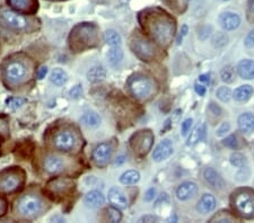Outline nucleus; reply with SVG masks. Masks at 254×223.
Here are the masks:
<instances>
[{"mask_svg":"<svg viewBox=\"0 0 254 223\" xmlns=\"http://www.w3.org/2000/svg\"><path fill=\"white\" fill-rule=\"evenodd\" d=\"M237 72L243 79H253L254 78V61L243 60L237 66Z\"/></svg>","mask_w":254,"mask_h":223,"instance_id":"obj_24","label":"nucleus"},{"mask_svg":"<svg viewBox=\"0 0 254 223\" xmlns=\"http://www.w3.org/2000/svg\"><path fill=\"white\" fill-rule=\"evenodd\" d=\"M154 142V135L150 131H140L131 139V147L138 155L143 156L149 151Z\"/></svg>","mask_w":254,"mask_h":223,"instance_id":"obj_8","label":"nucleus"},{"mask_svg":"<svg viewBox=\"0 0 254 223\" xmlns=\"http://www.w3.org/2000/svg\"><path fill=\"white\" fill-rule=\"evenodd\" d=\"M192 119H188V120H186L182 123V127H181V132H182V135L183 136H186L188 133L190 132V128H191V125H192Z\"/></svg>","mask_w":254,"mask_h":223,"instance_id":"obj_40","label":"nucleus"},{"mask_svg":"<svg viewBox=\"0 0 254 223\" xmlns=\"http://www.w3.org/2000/svg\"><path fill=\"white\" fill-rule=\"evenodd\" d=\"M52 1H58V0H52Z\"/></svg>","mask_w":254,"mask_h":223,"instance_id":"obj_54","label":"nucleus"},{"mask_svg":"<svg viewBox=\"0 0 254 223\" xmlns=\"http://www.w3.org/2000/svg\"><path fill=\"white\" fill-rule=\"evenodd\" d=\"M239 128L245 134L254 132V115L251 113H244L239 117Z\"/></svg>","mask_w":254,"mask_h":223,"instance_id":"obj_23","label":"nucleus"},{"mask_svg":"<svg viewBox=\"0 0 254 223\" xmlns=\"http://www.w3.org/2000/svg\"><path fill=\"white\" fill-rule=\"evenodd\" d=\"M219 24L225 31H234L241 24L240 16L234 13H223L219 16Z\"/></svg>","mask_w":254,"mask_h":223,"instance_id":"obj_17","label":"nucleus"},{"mask_svg":"<svg viewBox=\"0 0 254 223\" xmlns=\"http://www.w3.org/2000/svg\"><path fill=\"white\" fill-rule=\"evenodd\" d=\"M146 26L154 40L161 45H169L175 33V23L171 16L158 8L145 13Z\"/></svg>","mask_w":254,"mask_h":223,"instance_id":"obj_1","label":"nucleus"},{"mask_svg":"<svg viewBox=\"0 0 254 223\" xmlns=\"http://www.w3.org/2000/svg\"><path fill=\"white\" fill-rule=\"evenodd\" d=\"M245 46L247 47H253L254 46V30L250 32L249 35L245 39Z\"/></svg>","mask_w":254,"mask_h":223,"instance_id":"obj_42","label":"nucleus"},{"mask_svg":"<svg viewBox=\"0 0 254 223\" xmlns=\"http://www.w3.org/2000/svg\"><path fill=\"white\" fill-rule=\"evenodd\" d=\"M106 78V70L103 66H94L87 72V79L93 84H97Z\"/></svg>","mask_w":254,"mask_h":223,"instance_id":"obj_25","label":"nucleus"},{"mask_svg":"<svg viewBox=\"0 0 254 223\" xmlns=\"http://www.w3.org/2000/svg\"><path fill=\"white\" fill-rule=\"evenodd\" d=\"M8 7L22 15H35L39 10L38 0H6Z\"/></svg>","mask_w":254,"mask_h":223,"instance_id":"obj_9","label":"nucleus"},{"mask_svg":"<svg viewBox=\"0 0 254 223\" xmlns=\"http://www.w3.org/2000/svg\"><path fill=\"white\" fill-rule=\"evenodd\" d=\"M199 81H200V83L204 84V85H208L209 84V76L208 75H201L199 77Z\"/></svg>","mask_w":254,"mask_h":223,"instance_id":"obj_51","label":"nucleus"},{"mask_svg":"<svg viewBox=\"0 0 254 223\" xmlns=\"http://www.w3.org/2000/svg\"><path fill=\"white\" fill-rule=\"evenodd\" d=\"M26 67L20 61H10L5 68L6 79L11 84H17L26 77Z\"/></svg>","mask_w":254,"mask_h":223,"instance_id":"obj_10","label":"nucleus"},{"mask_svg":"<svg viewBox=\"0 0 254 223\" xmlns=\"http://www.w3.org/2000/svg\"><path fill=\"white\" fill-rule=\"evenodd\" d=\"M223 1H227V0H223Z\"/></svg>","mask_w":254,"mask_h":223,"instance_id":"obj_55","label":"nucleus"},{"mask_svg":"<svg viewBox=\"0 0 254 223\" xmlns=\"http://www.w3.org/2000/svg\"><path fill=\"white\" fill-rule=\"evenodd\" d=\"M25 174L18 168L7 169L0 174V193L9 194L22 188Z\"/></svg>","mask_w":254,"mask_h":223,"instance_id":"obj_3","label":"nucleus"},{"mask_svg":"<svg viewBox=\"0 0 254 223\" xmlns=\"http://www.w3.org/2000/svg\"><path fill=\"white\" fill-rule=\"evenodd\" d=\"M128 85L132 95L139 99L147 98V97L150 96L154 91L153 81H151L148 77L141 75L131 77L130 80L128 81Z\"/></svg>","mask_w":254,"mask_h":223,"instance_id":"obj_5","label":"nucleus"},{"mask_svg":"<svg viewBox=\"0 0 254 223\" xmlns=\"http://www.w3.org/2000/svg\"><path fill=\"white\" fill-rule=\"evenodd\" d=\"M105 197L103 194H102L100 190H91L86 194V196L84 198L85 204L88 206V208L95 209V208H100L104 204Z\"/></svg>","mask_w":254,"mask_h":223,"instance_id":"obj_19","label":"nucleus"},{"mask_svg":"<svg viewBox=\"0 0 254 223\" xmlns=\"http://www.w3.org/2000/svg\"><path fill=\"white\" fill-rule=\"evenodd\" d=\"M112 153V148L111 144L106 143H101L98 144L93 152V160L95 161V164L98 166H103L106 162L110 160Z\"/></svg>","mask_w":254,"mask_h":223,"instance_id":"obj_14","label":"nucleus"},{"mask_svg":"<svg viewBox=\"0 0 254 223\" xmlns=\"http://www.w3.org/2000/svg\"><path fill=\"white\" fill-rule=\"evenodd\" d=\"M83 94V88H81L80 85H76L75 87H72L69 91V95H70L71 98H79V97Z\"/></svg>","mask_w":254,"mask_h":223,"instance_id":"obj_39","label":"nucleus"},{"mask_svg":"<svg viewBox=\"0 0 254 223\" xmlns=\"http://www.w3.org/2000/svg\"><path fill=\"white\" fill-rule=\"evenodd\" d=\"M96 33V26L94 24L83 23L77 25L70 34L71 48L76 51H83L85 48L95 45Z\"/></svg>","mask_w":254,"mask_h":223,"instance_id":"obj_2","label":"nucleus"},{"mask_svg":"<svg viewBox=\"0 0 254 223\" xmlns=\"http://www.w3.org/2000/svg\"><path fill=\"white\" fill-rule=\"evenodd\" d=\"M50 79L56 86H63V85L67 83L68 76L63 69H55V70L52 71Z\"/></svg>","mask_w":254,"mask_h":223,"instance_id":"obj_31","label":"nucleus"},{"mask_svg":"<svg viewBox=\"0 0 254 223\" xmlns=\"http://www.w3.org/2000/svg\"><path fill=\"white\" fill-rule=\"evenodd\" d=\"M43 203L40 197L34 195H25L17 202V211L24 218H35L42 210Z\"/></svg>","mask_w":254,"mask_h":223,"instance_id":"obj_6","label":"nucleus"},{"mask_svg":"<svg viewBox=\"0 0 254 223\" xmlns=\"http://www.w3.org/2000/svg\"><path fill=\"white\" fill-rule=\"evenodd\" d=\"M245 162H247V160H245V157L242 155V153L235 152L231 156V164L234 166V167H237V168L244 167Z\"/></svg>","mask_w":254,"mask_h":223,"instance_id":"obj_34","label":"nucleus"},{"mask_svg":"<svg viewBox=\"0 0 254 223\" xmlns=\"http://www.w3.org/2000/svg\"><path fill=\"white\" fill-rule=\"evenodd\" d=\"M109 201L113 206L120 210H125L128 206L126 194L118 187H113L109 190Z\"/></svg>","mask_w":254,"mask_h":223,"instance_id":"obj_18","label":"nucleus"},{"mask_svg":"<svg viewBox=\"0 0 254 223\" xmlns=\"http://www.w3.org/2000/svg\"><path fill=\"white\" fill-rule=\"evenodd\" d=\"M73 181L69 178H57L53 179L48 184V188L51 190L53 194H58V195H65V194L70 193L73 189Z\"/></svg>","mask_w":254,"mask_h":223,"instance_id":"obj_13","label":"nucleus"},{"mask_svg":"<svg viewBox=\"0 0 254 223\" xmlns=\"http://www.w3.org/2000/svg\"><path fill=\"white\" fill-rule=\"evenodd\" d=\"M6 212H7V202L5 201V198L0 197V218L5 216Z\"/></svg>","mask_w":254,"mask_h":223,"instance_id":"obj_47","label":"nucleus"},{"mask_svg":"<svg viewBox=\"0 0 254 223\" xmlns=\"http://www.w3.org/2000/svg\"><path fill=\"white\" fill-rule=\"evenodd\" d=\"M64 167V161L56 156L48 157L46 161H44V169H46L47 173L52 174V175L63 172Z\"/></svg>","mask_w":254,"mask_h":223,"instance_id":"obj_20","label":"nucleus"},{"mask_svg":"<svg viewBox=\"0 0 254 223\" xmlns=\"http://www.w3.org/2000/svg\"><path fill=\"white\" fill-rule=\"evenodd\" d=\"M173 153V145L170 140H164L154 150L153 159L157 162L166 160Z\"/></svg>","mask_w":254,"mask_h":223,"instance_id":"obj_16","label":"nucleus"},{"mask_svg":"<svg viewBox=\"0 0 254 223\" xmlns=\"http://www.w3.org/2000/svg\"><path fill=\"white\" fill-rule=\"evenodd\" d=\"M81 122L87 128H97L101 124V117L95 112H88L81 116Z\"/></svg>","mask_w":254,"mask_h":223,"instance_id":"obj_26","label":"nucleus"},{"mask_svg":"<svg viewBox=\"0 0 254 223\" xmlns=\"http://www.w3.org/2000/svg\"><path fill=\"white\" fill-rule=\"evenodd\" d=\"M220 78L226 84H232L235 80V71L234 69L231 67H225L222 71H220Z\"/></svg>","mask_w":254,"mask_h":223,"instance_id":"obj_33","label":"nucleus"},{"mask_svg":"<svg viewBox=\"0 0 254 223\" xmlns=\"http://www.w3.org/2000/svg\"><path fill=\"white\" fill-rule=\"evenodd\" d=\"M155 196H156V189H155V188H149L146 192V194H145V201L146 202L153 201L154 198H155Z\"/></svg>","mask_w":254,"mask_h":223,"instance_id":"obj_44","label":"nucleus"},{"mask_svg":"<svg viewBox=\"0 0 254 223\" xmlns=\"http://www.w3.org/2000/svg\"><path fill=\"white\" fill-rule=\"evenodd\" d=\"M8 132H9V130H8L7 122L0 120V135H1V136H7L8 135Z\"/></svg>","mask_w":254,"mask_h":223,"instance_id":"obj_43","label":"nucleus"},{"mask_svg":"<svg viewBox=\"0 0 254 223\" xmlns=\"http://www.w3.org/2000/svg\"><path fill=\"white\" fill-rule=\"evenodd\" d=\"M232 96V90L228 87H220L218 90H217V97H218L222 101H224V103L231 100Z\"/></svg>","mask_w":254,"mask_h":223,"instance_id":"obj_35","label":"nucleus"},{"mask_svg":"<svg viewBox=\"0 0 254 223\" xmlns=\"http://www.w3.org/2000/svg\"><path fill=\"white\" fill-rule=\"evenodd\" d=\"M25 100L23 98H18V97H13V98H9L6 100L7 107H9L11 109H17L19 107H22V105H24Z\"/></svg>","mask_w":254,"mask_h":223,"instance_id":"obj_36","label":"nucleus"},{"mask_svg":"<svg viewBox=\"0 0 254 223\" xmlns=\"http://www.w3.org/2000/svg\"><path fill=\"white\" fill-rule=\"evenodd\" d=\"M47 74H48V68H47V67H42V68H40V70L38 71V77H39V79H43L44 77L47 76Z\"/></svg>","mask_w":254,"mask_h":223,"instance_id":"obj_50","label":"nucleus"},{"mask_svg":"<svg viewBox=\"0 0 254 223\" xmlns=\"http://www.w3.org/2000/svg\"><path fill=\"white\" fill-rule=\"evenodd\" d=\"M253 94V88L249 85H244V86H241L236 89L233 94V97H234L235 100L237 101H247L250 99V97Z\"/></svg>","mask_w":254,"mask_h":223,"instance_id":"obj_27","label":"nucleus"},{"mask_svg":"<svg viewBox=\"0 0 254 223\" xmlns=\"http://www.w3.org/2000/svg\"><path fill=\"white\" fill-rule=\"evenodd\" d=\"M125 160H126V158H125L124 156L118 157V158H117V160H116V165H121V164H124Z\"/></svg>","mask_w":254,"mask_h":223,"instance_id":"obj_53","label":"nucleus"},{"mask_svg":"<svg viewBox=\"0 0 254 223\" xmlns=\"http://www.w3.org/2000/svg\"><path fill=\"white\" fill-rule=\"evenodd\" d=\"M216 208V198L211 195V194H204V195L200 198L196 205V210L201 214H206L211 212L212 210Z\"/></svg>","mask_w":254,"mask_h":223,"instance_id":"obj_22","label":"nucleus"},{"mask_svg":"<svg viewBox=\"0 0 254 223\" xmlns=\"http://www.w3.org/2000/svg\"><path fill=\"white\" fill-rule=\"evenodd\" d=\"M204 178H206V180L209 182V185H210L211 187H214L215 189H222L225 186V182L222 176L212 168H207L204 170Z\"/></svg>","mask_w":254,"mask_h":223,"instance_id":"obj_21","label":"nucleus"},{"mask_svg":"<svg viewBox=\"0 0 254 223\" xmlns=\"http://www.w3.org/2000/svg\"><path fill=\"white\" fill-rule=\"evenodd\" d=\"M140 180V174L137 170H128L125 174H122L120 177V181L125 185H133Z\"/></svg>","mask_w":254,"mask_h":223,"instance_id":"obj_29","label":"nucleus"},{"mask_svg":"<svg viewBox=\"0 0 254 223\" xmlns=\"http://www.w3.org/2000/svg\"><path fill=\"white\" fill-rule=\"evenodd\" d=\"M0 18L8 27L17 31H26L31 26V20L26 16L17 13L9 7L0 8Z\"/></svg>","mask_w":254,"mask_h":223,"instance_id":"obj_4","label":"nucleus"},{"mask_svg":"<svg viewBox=\"0 0 254 223\" xmlns=\"http://www.w3.org/2000/svg\"><path fill=\"white\" fill-rule=\"evenodd\" d=\"M104 40L105 42L111 46H119L122 42L120 34L114 30H108L104 33Z\"/></svg>","mask_w":254,"mask_h":223,"instance_id":"obj_32","label":"nucleus"},{"mask_svg":"<svg viewBox=\"0 0 254 223\" xmlns=\"http://www.w3.org/2000/svg\"><path fill=\"white\" fill-rule=\"evenodd\" d=\"M108 59L109 62L112 64V66H117L124 59V51L120 46H112L110 48L108 53Z\"/></svg>","mask_w":254,"mask_h":223,"instance_id":"obj_30","label":"nucleus"},{"mask_svg":"<svg viewBox=\"0 0 254 223\" xmlns=\"http://www.w3.org/2000/svg\"><path fill=\"white\" fill-rule=\"evenodd\" d=\"M187 34H188V26L187 25H183L182 28H181V32H180V34L178 36V40H176V42H178V44H181L182 43L184 36H187Z\"/></svg>","mask_w":254,"mask_h":223,"instance_id":"obj_46","label":"nucleus"},{"mask_svg":"<svg viewBox=\"0 0 254 223\" xmlns=\"http://www.w3.org/2000/svg\"><path fill=\"white\" fill-rule=\"evenodd\" d=\"M204 135H206V124L202 123L198 125V127L194 129V131L191 133L189 141H188V144L194 145L195 143H198V142L201 141L204 137Z\"/></svg>","mask_w":254,"mask_h":223,"instance_id":"obj_28","label":"nucleus"},{"mask_svg":"<svg viewBox=\"0 0 254 223\" xmlns=\"http://www.w3.org/2000/svg\"><path fill=\"white\" fill-rule=\"evenodd\" d=\"M158 221V218L155 216H145L139 219V222H155Z\"/></svg>","mask_w":254,"mask_h":223,"instance_id":"obj_48","label":"nucleus"},{"mask_svg":"<svg viewBox=\"0 0 254 223\" xmlns=\"http://www.w3.org/2000/svg\"><path fill=\"white\" fill-rule=\"evenodd\" d=\"M108 217H109V220L111 222H119L122 219L121 213L119 212V210L116 208V206L108 209Z\"/></svg>","mask_w":254,"mask_h":223,"instance_id":"obj_37","label":"nucleus"},{"mask_svg":"<svg viewBox=\"0 0 254 223\" xmlns=\"http://www.w3.org/2000/svg\"><path fill=\"white\" fill-rule=\"evenodd\" d=\"M131 47H132L134 54H137L142 60H151L155 55L154 46L151 45L148 41H146L142 38H137L132 40Z\"/></svg>","mask_w":254,"mask_h":223,"instance_id":"obj_12","label":"nucleus"},{"mask_svg":"<svg viewBox=\"0 0 254 223\" xmlns=\"http://www.w3.org/2000/svg\"><path fill=\"white\" fill-rule=\"evenodd\" d=\"M76 136L71 131L68 130H64L56 134L55 139H53V144L57 149L61 150V151H71L76 145Z\"/></svg>","mask_w":254,"mask_h":223,"instance_id":"obj_11","label":"nucleus"},{"mask_svg":"<svg viewBox=\"0 0 254 223\" xmlns=\"http://www.w3.org/2000/svg\"><path fill=\"white\" fill-rule=\"evenodd\" d=\"M229 129H231V125H229L228 123H223L222 127H220L218 130H217L216 134L218 136H223L226 134V133L229 131Z\"/></svg>","mask_w":254,"mask_h":223,"instance_id":"obj_41","label":"nucleus"},{"mask_svg":"<svg viewBox=\"0 0 254 223\" xmlns=\"http://www.w3.org/2000/svg\"><path fill=\"white\" fill-rule=\"evenodd\" d=\"M196 193H198V186L192 181H186L176 189V197L180 201H188L194 197Z\"/></svg>","mask_w":254,"mask_h":223,"instance_id":"obj_15","label":"nucleus"},{"mask_svg":"<svg viewBox=\"0 0 254 223\" xmlns=\"http://www.w3.org/2000/svg\"><path fill=\"white\" fill-rule=\"evenodd\" d=\"M194 89L196 94H199V96H204V94H206V85H202L201 83L195 84Z\"/></svg>","mask_w":254,"mask_h":223,"instance_id":"obj_45","label":"nucleus"},{"mask_svg":"<svg viewBox=\"0 0 254 223\" xmlns=\"http://www.w3.org/2000/svg\"><path fill=\"white\" fill-rule=\"evenodd\" d=\"M223 143L225 147H227L229 149H237L239 148V141H237V136L236 135H229L226 139L223 141Z\"/></svg>","mask_w":254,"mask_h":223,"instance_id":"obj_38","label":"nucleus"},{"mask_svg":"<svg viewBox=\"0 0 254 223\" xmlns=\"http://www.w3.org/2000/svg\"><path fill=\"white\" fill-rule=\"evenodd\" d=\"M249 11L254 15V0H250L249 1Z\"/></svg>","mask_w":254,"mask_h":223,"instance_id":"obj_52","label":"nucleus"},{"mask_svg":"<svg viewBox=\"0 0 254 223\" xmlns=\"http://www.w3.org/2000/svg\"><path fill=\"white\" fill-rule=\"evenodd\" d=\"M210 111L214 113L215 115H220V114H222V108L217 106V105L214 104V103L210 104Z\"/></svg>","mask_w":254,"mask_h":223,"instance_id":"obj_49","label":"nucleus"},{"mask_svg":"<svg viewBox=\"0 0 254 223\" xmlns=\"http://www.w3.org/2000/svg\"><path fill=\"white\" fill-rule=\"evenodd\" d=\"M234 205L243 218H254V193L250 190H242L236 195Z\"/></svg>","mask_w":254,"mask_h":223,"instance_id":"obj_7","label":"nucleus"}]
</instances>
